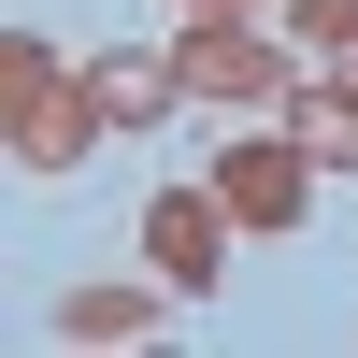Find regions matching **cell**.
Listing matches in <instances>:
<instances>
[{"label":"cell","mask_w":358,"mask_h":358,"mask_svg":"<svg viewBox=\"0 0 358 358\" xmlns=\"http://www.w3.org/2000/svg\"><path fill=\"white\" fill-rule=\"evenodd\" d=\"M172 72H187V101H229V115H287V101H301V43H287V15H187Z\"/></svg>","instance_id":"obj_1"},{"label":"cell","mask_w":358,"mask_h":358,"mask_svg":"<svg viewBox=\"0 0 358 358\" xmlns=\"http://www.w3.org/2000/svg\"><path fill=\"white\" fill-rule=\"evenodd\" d=\"M0 143H15V172H72L86 143H101V101H86V72H57L43 43H0Z\"/></svg>","instance_id":"obj_2"},{"label":"cell","mask_w":358,"mask_h":358,"mask_svg":"<svg viewBox=\"0 0 358 358\" xmlns=\"http://www.w3.org/2000/svg\"><path fill=\"white\" fill-rule=\"evenodd\" d=\"M315 172H330V158H315L301 129H244V143L215 158V201H229L244 229H301V215H315Z\"/></svg>","instance_id":"obj_3"},{"label":"cell","mask_w":358,"mask_h":358,"mask_svg":"<svg viewBox=\"0 0 358 358\" xmlns=\"http://www.w3.org/2000/svg\"><path fill=\"white\" fill-rule=\"evenodd\" d=\"M229 229H244V215H229L215 187H187V201H143V258H158V287H172V301H201V287H215Z\"/></svg>","instance_id":"obj_4"},{"label":"cell","mask_w":358,"mask_h":358,"mask_svg":"<svg viewBox=\"0 0 358 358\" xmlns=\"http://www.w3.org/2000/svg\"><path fill=\"white\" fill-rule=\"evenodd\" d=\"M86 101H101V129H158L172 101H187V72H172V57H86Z\"/></svg>","instance_id":"obj_5"},{"label":"cell","mask_w":358,"mask_h":358,"mask_svg":"<svg viewBox=\"0 0 358 358\" xmlns=\"http://www.w3.org/2000/svg\"><path fill=\"white\" fill-rule=\"evenodd\" d=\"M43 330H57V344H158L172 315H158V287H72Z\"/></svg>","instance_id":"obj_6"},{"label":"cell","mask_w":358,"mask_h":358,"mask_svg":"<svg viewBox=\"0 0 358 358\" xmlns=\"http://www.w3.org/2000/svg\"><path fill=\"white\" fill-rule=\"evenodd\" d=\"M287 129H301L315 158L344 172V158H358V72H301V101H287Z\"/></svg>","instance_id":"obj_7"},{"label":"cell","mask_w":358,"mask_h":358,"mask_svg":"<svg viewBox=\"0 0 358 358\" xmlns=\"http://www.w3.org/2000/svg\"><path fill=\"white\" fill-rule=\"evenodd\" d=\"M287 43L301 72H358V0H287Z\"/></svg>","instance_id":"obj_8"},{"label":"cell","mask_w":358,"mask_h":358,"mask_svg":"<svg viewBox=\"0 0 358 358\" xmlns=\"http://www.w3.org/2000/svg\"><path fill=\"white\" fill-rule=\"evenodd\" d=\"M187 15H258V0H187Z\"/></svg>","instance_id":"obj_9"}]
</instances>
